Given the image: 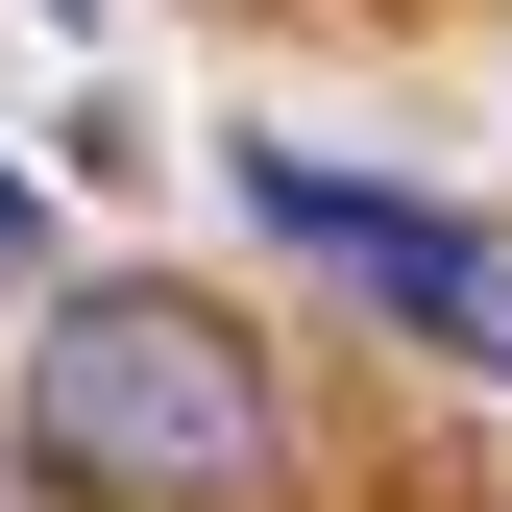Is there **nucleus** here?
Returning a JSON list of instances; mask_svg holds the SVG:
<instances>
[{
  "mask_svg": "<svg viewBox=\"0 0 512 512\" xmlns=\"http://www.w3.org/2000/svg\"><path fill=\"white\" fill-rule=\"evenodd\" d=\"M25 488L49 512H269L293 464V391H269V342H244L220 293H171V269H98V293H49L25 317Z\"/></svg>",
  "mask_w": 512,
  "mask_h": 512,
  "instance_id": "obj_1",
  "label": "nucleus"
},
{
  "mask_svg": "<svg viewBox=\"0 0 512 512\" xmlns=\"http://www.w3.org/2000/svg\"><path fill=\"white\" fill-rule=\"evenodd\" d=\"M244 220H269L293 269H342L366 317H415L439 366H488V391H512V220H464V196H366V171H317V147H244Z\"/></svg>",
  "mask_w": 512,
  "mask_h": 512,
  "instance_id": "obj_2",
  "label": "nucleus"
},
{
  "mask_svg": "<svg viewBox=\"0 0 512 512\" xmlns=\"http://www.w3.org/2000/svg\"><path fill=\"white\" fill-rule=\"evenodd\" d=\"M0 269H25V196H0Z\"/></svg>",
  "mask_w": 512,
  "mask_h": 512,
  "instance_id": "obj_3",
  "label": "nucleus"
}]
</instances>
